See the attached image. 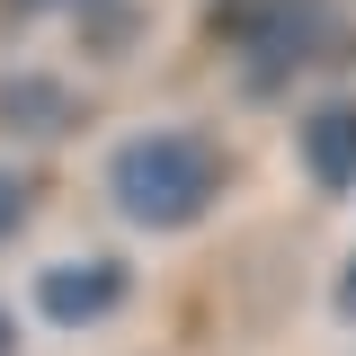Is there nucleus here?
I'll list each match as a JSON object with an SVG mask.
<instances>
[{
  "mask_svg": "<svg viewBox=\"0 0 356 356\" xmlns=\"http://www.w3.org/2000/svg\"><path fill=\"white\" fill-rule=\"evenodd\" d=\"M107 196L143 232H178V222H196L222 196V152L205 134H178V125L134 134V143H116V161H107Z\"/></svg>",
  "mask_w": 356,
  "mask_h": 356,
  "instance_id": "f257e3e1",
  "label": "nucleus"
},
{
  "mask_svg": "<svg viewBox=\"0 0 356 356\" xmlns=\"http://www.w3.org/2000/svg\"><path fill=\"white\" fill-rule=\"evenodd\" d=\"M134 294L125 259H63V267H36V312L63 321V330H89Z\"/></svg>",
  "mask_w": 356,
  "mask_h": 356,
  "instance_id": "f03ea898",
  "label": "nucleus"
},
{
  "mask_svg": "<svg viewBox=\"0 0 356 356\" xmlns=\"http://www.w3.org/2000/svg\"><path fill=\"white\" fill-rule=\"evenodd\" d=\"M330 9L321 0H267V27H259V44H250V81L259 89H276V81H294L312 54H330Z\"/></svg>",
  "mask_w": 356,
  "mask_h": 356,
  "instance_id": "7ed1b4c3",
  "label": "nucleus"
},
{
  "mask_svg": "<svg viewBox=\"0 0 356 356\" xmlns=\"http://www.w3.org/2000/svg\"><path fill=\"white\" fill-rule=\"evenodd\" d=\"M303 161L321 187H356V98H321L303 125Z\"/></svg>",
  "mask_w": 356,
  "mask_h": 356,
  "instance_id": "20e7f679",
  "label": "nucleus"
},
{
  "mask_svg": "<svg viewBox=\"0 0 356 356\" xmlns=\"http://www.w3.org/2000/svg\"><path fill=\"white\" fill-rule=\"evenodd\" d=\"M0 125L18 134H72L81 125V98L63 81H0Z\"/></svg>",
  "mask_w": 356,
  "mask_h": 356,
  "instance_id": "39448f33",
  "label": "nucleus"
},
{
  "mask_svg": "<svg viewBox=\"0 0 356 356\" xmlns=\"http://www.w3.org/2000/svg\"><path fill=\"white\" fill-rule=\"evenodd\" d=\"M18 222H27V178L0 170V241H18Z\"/></svg>",
  "mask_w": 356,
  "mask_h": 356,
  "instance_id": "423d86ee",
  "label": "nucleus"
},
{
  "mask_svg": "<svg viewBox=\"0 0 356 356\" xmlns=\"http://www.w3.org/2000/svg\"><path fill=\"white\" fill-rule=\"evenodd\" d=\"M339 312H348V321H356V259L339 267Z\"/></svg>",
  "mask_w": 356,
  "mask_h": 356,
  "instance_id": "0eeeda50",
  "label": "nucleus"
},
{
  "mask_svg": "<svg viewBox=\"0 0 356 356\" xmlns=\"http://www.w3.org/2000/svg\"><path fill=\"white\" fill-rule=\"evenodd\" d=\"M9 348H18V321H9V312H0V356H9Z\"/></svg>",
  "mask_w": 356,
  "mask_h": 356,
  "instance_id": "6e6552de",
  "label": "nucleus"
},
{
  "mask_svg": "<svg viewBox=\"0 0 356 356\" xmlns=\"http://www.w3.org/2000/svg\"><path fill=\"white\" fill-rule=\"evenodd\" d=\"M27 9H72V0H27Z\"/></svg>",
  "mask_w": 356,
  "mask_h": 356,
  "instance_id": "1a4fd4ad",
  "label": "nucleus"
}]
</instances>
